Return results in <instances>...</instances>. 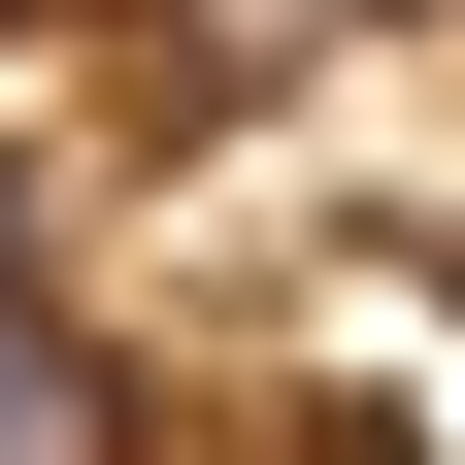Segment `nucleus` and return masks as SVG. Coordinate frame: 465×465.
Here are the masks:
<instances>
[{"label":"nucleus","instance_id":"obj_1","mask_svg":"<svg viewBox=\"0 0 465 465\" xmlns=\"http://www.w3.org/2000/svg\"><path fill=\"white\" fill-rule=\"evenodd\" d=\"M0 465H166V399L100 366V300H67V266H0Z\"/></svg>","mask_w":465,"mask_h":465},{"label":"nucleus","instance_id":"obj_2","mask_svg":"<svg viewBox=\"0 0 465 465\" xmlns=\"http://www.w3.org/2000/svg\"><path fill=\"white\" fill-rule=\"evenodd\" d=\"M300 34H332V0H300Z\"/></svg>","mask_w":465,"mask_h":465}]
</instances>
